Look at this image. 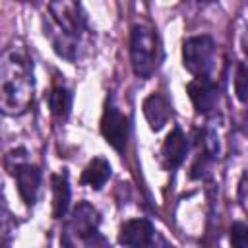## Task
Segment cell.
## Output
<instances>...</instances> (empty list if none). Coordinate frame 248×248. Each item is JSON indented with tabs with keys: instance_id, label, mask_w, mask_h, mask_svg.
Segmentation results:
<instances>
[{
	"instance_id": "obj_14",
	"label": "cell",
	"mask_w": 248,
	"mask_h": 248,
	"mask_svg": "<svg viewBox=\"0 0 248 248\" xmlns=\"http://www.w3.org/2000/svg\"><path fill=\"white\" fill-rule=\"evenodd\" d=\"M48 105L56 118H66L72 107V93L66 87H54L48 95Z\"/></svg>"
},
{
	"instance_id": "obj_5",
	"label": "cell",
	"mask_w": 248,
	"mask_h": 248,
	"mask_svg": "<svg viewBox=\"0 0 248 248\" xmlns=\"http://www.w3.org/2000/svg\"><path fill=\"white\" fill-rule=\"evenodd\" d=\"M48 10L54 23L64 33L79 37L85 29V12L78 0H50Z\"/></svg>"
},
{
	"instance_id": "obj_3",
	"label": "cell",
	"mask_w": 248,
	"mask_h": 248,
	"mask_svg": "<svg viewBox=\"0 0 248 248\" xmlns=\"http://www.w3.org/2000/svg\"><path fill=\"white\" fill-rule=\"evenodd\" d=\"M213 52H215V45L211 37L207 35L190 37L182 45V64L196 78L209 76L213 68Z\"/></svg>"
},
{
	"instance_id": "obj_9",
	"label": "cell",
	"mask_w": 248,
	"mask_h": 248,
	"mask_svg": "<svg viewBox=\"0 0 248 248\" xmlns=\"http://www.w3.org/2000/svg\"><path fill=\"white\" fill-rule=\"evenodd\" d=\"M16 176V184H17V192L21 196V200L27 205H33L37 202V194H39V186H41V170L33 165H19L14 172Z\"/></svg>"
},
{
	"instance_id": "obj_4",
	"label": "cell",
	"mask_w": 248,
	"mask_h": 248,
	"mask_svg": "<svg viewBox=\"0 0 248 248\" xmlns=\"http://www.w3.org/2000/svg\"><path fill=\"white\" fill-rule=\"evenodd\" d=\"M99 223H101L99 211H97L91 203L79 202V203L74 207L72 215H70L68 232L74 234V236H78V238H79L83 244H87V246H95L97 242H99V244H105V240L99 236V231H97Z\"/></svg>"
},
{
	"instance_id": "obj_8",
	"label": "cell",
	"mask_w": 248,
	"mask_h": 248,
	"mask_svg": "<svg viewBox=\"0 0 248 248\" xmlns=\"http://www.w3.org/2000/svg\"><path fill=\"white\" fill-rule=\"evenodd\" d=\"M153 236L155 229L147 219H130L120 227L118 242L124 246H149Z\"/></svg>"
},
{
	"instance_id": "obj_15",
	"label": "cell",
	"mask_w": 248,
	"mask_h": 248,
	"mask_svg": "<svg viewBox=\"0 0 248 248\" xmlns=\"http://www.w3.org/2000/svg\"><path fill=\"white\" fill-rule=\"evenodd\" d=\"M234 91L238 101H248V68L244 64L236 66V74H234Z\"/></svg>"
},
{
	"instance_id": "obj_2",
	"label": "cell",
	"mask_w": 248,
	"mask_h": 248,
	"mask_svg": "<svg viewBox=\"0 0 248 248\" xmlns=\"http://www.w3.org/2000/svg\"><path fill=\"white\" fill-rule=\"evenodd\" d=\"M130 56L132 68L138 78H149L157 68L159 45L157 35L147 25H134L130 37Z\"/></svg>"
},
{
	"instance_id": "obj_7",
	"label": "cell",
	"mask_w": 248,
	"mask_h": 248,
	"mask_svg": "<svg viewBox=\"0 0 248 248\" xmlns=\"http://www.w3.org/2000/svg\"><path fill=\"white\" fill-rule=\"evenodd\" d=\"M186 91H188V97H190V101L194 103V107L200 114L211 112V108L217 103V87L209 79V76L194 78L192 81H188Z\"/></svg>"
},
{
	"instance_id": "obj_16",
	"label": "cell",
	"mask_w": 248,
	"mask_h": 248,
	"mask_svg": "<svg viewBox=\"0 0 248 248\" xmlns=\"http://www.w3.org/2000/svg\"><path fill=\"white\" fill-rule=\"evenodd\" d=\"M231 244L236 248H244L248 246V227L240 221L231 225Z\"/></svg>"
},
{
	"instance_id": "obj_17",
	"label": "cell",
	"mask_w": 248,
	"mask_h": 248,
	"mask_svg": "<svg viewBox=\"0 0 248 248\" xmlns=\"http://www.w3.org/2000/svg\"><path fill=\"white\" fill-rule=\"evenodd\" d=\"M242 50H244V54L248 56V29H246V33H244V37H242Z\"/></svg>"
},
{
	"instance_id": "obj_18",
	"label": "cell",
	"mask_w": 248,
	"mask_h": 248,
	"mask_svg": "<svg viewBox=\"0 0 248 248\" xmlns=\"http://www.w3.org/2000/svg\"><path fill=\"white\" fill-rule=\"evenodd\" d=\"M21 2H35V0H21Z\"/></svg>"
},
{
	"instance_id": "obj_13",
	"label": "cell",
	"mask_w": 248,
	"mask_h": 248,
	"mask_svg": "<svg viewBox=\"0 0 248 248\" xmlns=\"http://www.w3.org/2000/svg\"><path fill=\"white\" fill-rule=\"evenodd\" d=\"M70 205V184L66 172L52 174V215L56 219L64 217Z\"/></svg>"
},
{
	"instance_id": "obj_10",
	"label": "cell",
	"mask_w": 248,
	"mask_h": 248,
	"mask_svg": "<svg viewBox=\"0 0 248 248\" xmlns=\"http://www.w3.org/2000/svg\"><path fill=\"white\" fill-rule=\"evenodd\" d=\"M186 151H188V141H186V136L182 134L180 128H174L163 141V147H161V157H163V163L167 169H176L184 157H186Z\"/></svg>"
},
{
	"instance_id": "obj_1",
	"label": "cell",
	"mask_w": 248,
	"mask_h": 248,
	"mask_svg": "<svg viewBox=\"0 0 248 248\" xmlns=\"http://www.w3.org/2000/svg\"><path fill=\"white\" fill-rule=\"evenodd\" d=\"M33 99V72L23 52L8 48L0 68V107L6 114H23Z\"/></svg>"
},
{
	"instance_id": "obj_11",
	"label": "cell",
	"mask_w": 248,
	"mask_h": 248,
	"mask_svg": "<svg viewBox=\"0 0 248 248\" xmlns=\"http://www.w3.org/2000/svg\"><path fill=\"white\" fill-rule=\"evenodd\" d=\"M143 114H145V120L149 124V128L153 132H159L169 122V116H170L167 99L159 93H151L143 101Z\"/></svg>"
},
{
	"instance_id": "obj_12",
	"label": "cell",
	"mask_w": 248,
	"mask_h": 248,
	"mask_svg": "<svg viewBox=\"0 0 248 248\" xmlns=\"http://www.w3.org/2000/svg\"><path fill=\"white\" fill-rule=\"evenodd\" d=\"M108 178H110V163L103 157L91 159L81 174V182L93 190H101Z\"/></svg>"
},
{
	"instance_id": "obj_6",
	"label": "cell",
	"mask_w": 248,
	"mask_h": 248,
	"mask_svg": "<svg viewBox=\"0 0 248 248\" xmlns=\"http://www.w3.org/2000/svg\"><path fill=\"white\" fill-rule=\"evenodd\" d=\"M101 134L112 149L124 151L128 140V118L118 110V107L112 103L110 97L105 103V112L101 118Z\"/></svg>"
}]
</instances>
